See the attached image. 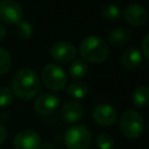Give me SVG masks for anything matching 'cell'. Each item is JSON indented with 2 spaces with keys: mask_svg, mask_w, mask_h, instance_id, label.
I'll list each match as a JSON object with an SVG mask.
<instances>
[{
  "mask_svg": "<svg viewBox=\"0 0 149 149\" xmlns=\"http://www.w3.org/2000/svg\"><path fill=\"white\" fill-rule=\"evenodd\" d=\"M83 114H84L83 106H81V104H79L76 100L66 101L63 105L62 115H63L64 120L69 123H74V122L79 121L83 118Z\"/></svg>",
  "mask_w": 149,
  "mask_h": 149,
  "instance_id": "7c38bea8",
  "label": "cell"
},
{
  "mask_svg": "<svg viewBox=\"0 0 149 149\" xmlns=\"http://www.w3.org/2000/svg\"><path fill=\"white\" fill-rule=\"evenodd\" d=\"M66 92L69 95H71L72 98H76V99H81L84 98L87 92H88V86L87 84L83 83V81H74L72 83L68 88H66Z\"/></svg>",
  "mask_w": 149,
  "mask_h": 149,
  "instance_id": "e0dca14e",
  "label": "cell"
},
{
  "mask_svg": "<svg viewBox=\"0 0 149 149\" xmlns=\"http://www.w3.org/2000/svg\"><path fill=\"white\" fill-rule=\"evenodd\" d=\"M120 15H121V10L114 3L105 6L102 8V10H101V16L106 21H116L120 17Z\"/></svg>",
  "mask_w": 149,
  "mask_h": 149,
  "instance_id": "ac0fdd59",
  "label": "cell"
},
{
  "mask_svg": "<svg viewBox=\"0 0 149 149\" xmlns=\"http://www.w3.org/2000/svg\"><path fill=\"white\" fill-rule=\"evenodd\" d=\"M59 105V98L52 93H44L41 94L34 104V108L38 114L47 115L52 113Z\"/></svg>",
  "mask_w": 149,
  "mask_h": 149,
  "instance_id": "8fae6325",
  "label": "cell"
},
{
  "mask_svg": "<svg viewBox=\"0 0 149 149\" xmlns=\"http://www.w3.org/2000/svg\"><path fill=\"white\" fill-rule=\"evenodd\" d=\"M16 34L19 35V37H21L22 40H28L33 35V27L30 23L28 22H23V21H20L17 23V27H16Z\"/></svg>",
  "mask_w": 149,
  "mask_h": 149,
  "instance_id": "ffe728a7",
  "label": "cell"
},
{
  "mask_svg": "<svg viewBox=\"0 0 149 149\" xmlns=\"http://www.w3.org/2000/svg\"><path fill=\"white\" fill-rule=\"evenodd\" d=\"M22 8L14 0H2L0 2V20L9 24H17L22 19Z\"/></svg>",
  "mask_w": 149,
  "mask_h": 149,
  "instance_id": "8992f818",
  "label": "cell"
},
{
  "mask_svg": "<svg viewBox=\"0 0 149 149\" xmlns=\"http://www.w3.org/2000/svg\"><path fill=\"white\" fill-rule=\"evenodd\" d=\"M42 83L51 91H61L65 87L66 76L64 70L56 64H48L42 70Z\"/></svg>",
  "mask_w": 149,
  "mask_h": 149,
  "instance_id": "5b68a950",
  "label": "cell"
},
{
  "mask_svg": "<svg viewBox=\"0 0 149 149\" xmlns=\"http://www.w3.org/2000/svg\"><path fill=\"white\" fill-rule=\"evenodd\" d=\"M5 35H6V28H5V26L0 22V41L5 37Z\"/></svg>",
  "mask_w": 149,
  "mask_h": 149,
  "instance_id": "d4e9b609",
  "label": "cell"
},
{
  "mask_svg": "<svg viewBox=\"0 0 149 149\" xmlns=\"http://www.w3.org/2000/svg\"><path fill=\"white\" fill-rule=\"evenodd\" d=\"M80 56L84 62L90 63H101L107 59L109 54V48L107 43L95 35L86 36L79 47Z\"/></svg>",
  "mask_w": 149,
  "mask_h": 149,
  "instance_id": "7a4b0ae2",
  "label": "cell"
},
{
  "mask_svg": "<svg viewBox=\"0 0 149 149\" xmlns=\"http://www.w3.org/2000/svg\"><path fill=\"white\" fill-rule=\"evenodd\" d=\"M95 143L99 149H113L114 147V140L108 134H100L98 135Z\"/></svg>",
  "mask_w": 149,
  "mask_h": 149,
  "instance_id": "44dd1931",
  "label": "cell"
},
{
  "mask_svg": "<svg viewBox=\"0 0 149 149\" xmlns=\"http://www.w3.org/2000/svg\"><path fill=\"white\" fill-rule=\"evenodd\" d=\"M76 48L68 42H57L51 47V57L59 63H66L76 57Z\"/></svg>",
  "mask_w": 149,
  "mask_h": 149,
  "instance_id": "30bf717a",
  "label": "cell"
},
{
  "mask_svg": "<svg viewBox=\"0 0 149 149\" xmlns=\"http://www.w3.org/2000/svg\"><path fill=\"white\" fill-rule=\"evenodd\" d=\"M148 41H149V35L146 34L143 40H142V43H141V48H142V54L146 58H149V51H148Z\"/></svg>",
  "mask_w": 149,
  "mask_h": 149,
  "instance_id": "603a6c76",
  "label": "cell"
},
{
  "mask_svg": "<svg viewBox=\"0 0 149 149\" xmlns=\"http://www.w3.org/2000/svg\"><path fill=\"white\" fill-rule=\"evenodd\" d=\"M132 101L136 107H140V108L146 107L149 102V88L146 85L137 87L133 92Z\"/></svg>",
  "mask_w": 149,
  "mask_h": 149,
  "instance_id": "9a60e30c",
  "label": "cell"
},
{
  "mask_svg": "<svg viewBox=\"0 0 149 149\" xmlns=\"http://www.w3.org/2000/svg\"><path fill=\"white\" fill-rule=\"evenodd\" d=\"M132 37V31L126 27H116L114 28L109 35L108 41L113 47H121L126 44Z\"/></svg>",
  "mask_w": 149,
  "mask_h": 149,
  "instance_id": "5bb4252c",
  "label": "cell"
},
{
  "mask_svg": "<svg viewBox=\"0 0 149 149\" xmlns=\"http://www.w3.org/2000/svg\"><path fill=\"white\" fill-rule=\"evenodd\" d=\"M123 17L129 24H132L134 27H139V26H143L147 23L148 12H147L146 7L137 5V3H133L125 8Z\"/></svg>",
  "mask_w": 149,
  "mask_h": 149,
  "instance_id": "9c48e42d",
  "label": "cell"
},
{
  "mask_svg": "<svg viewBox=\"0 0 149 149\" xmlns=\"http://www.w3.org/2000/svg\"><path fill=\"white\" fill-rule=\"evenodd\" d=\"M91 132L83 125L71 126L64 135V141L69 149H86L91 144Z\"/></svg>",
  "mask_w": 149,
  "mask_h": 149,
  "instance_id": "277c9868",
  "label": "cell"
},
{
  "mask_svg": "<svg viewBox=\"0 0 149 149\" xmlns=\"http://www.w3.org/2000/svg\"><path fill=\"white\" fill-rule=\"evenodd\" d=\"M6 129L0 125V144H2L3 143V141L6 140Z\"/></svg>",
  "mask_w": 149,
  "mask_h": 149,
  "instance_id": "cb8c5ba5",
  "label": "cell"
},
{
  "mask_svg": "<svg viewBox=\"0 0 149 149\" xmlns=\"http://www.w3.org/2000/svg\"><path fill=\"white\" fill-rule=\"evenodd\" d=\"M13 146L14 149H41L42 140L36 132L26 129L16 134L13 141Z\"/></svg>",
  "mask_w": 149,
  "mask_h": 149,
  "instance_id": "52a82bcc",
  "label": "cell"
},
{
  "mask_svg": "<svg viewBox=\"0 0 149 149\" xmlns=\"http://www.w3.org/2000/svg\"><path fill=\"white\" fill-rule=\"evenodd\" d=\"M121 63L126 69H135L142 63V54L136 48H128L121 56Z\"/></svg>",
  "mask_w": 149,
  "mask_h": 149,
  "instance_id": "4fadbf2b",
  "label": "cell"
},
{
  "mask_svg": "<svg viewBox=\"0 0 149 149\" xmlns=\"http://www.w3.org/2000/svg\"><path fill=\"white\" fill-rule=\"evenodd\" d=\"M144 128L142 115L134 109H127L120 119V130L127 139H137L141 136Z\"/></svg>",
  "mask_w": 149,
  "mask_h": 149,
  "instance_id": "3957f363",
  "label": "cell"
},
{
  "mask_svg": "<svg viewBox=\"0 0 149 149\" xmlns=\"http://www.w3.org/2000/svg\"><path fill=\"white\" fill-rule=\"evenodd\" d=\"M12 66V57L8 51L0 48V74L6 73Z\"/></svg>",
  "mask_w": 149,
  "mask_h": 149,
  "instance_id": "d6986e66",
  "label": "cell"
},
{
  "mask_svg": "<svg viewBox=\"0 0 149 149\" xmlns=\"http://www.w3.org/2000/svg\"><path fill=\"white\" fill-rule=\"evenodd\" d=\"M87 64L83 59H74L69 66V74L74 79L84 78L87 73Z\"/></svg>",
  "mask_w": 149,
  "mask_h": 149,
  "instance_id": "2e32d148",
  "label": "cell"
},
{
  "mask_svg": "<svg viewBox=\"0 0 149 149\" xmlns=\"http://www.w3.org/2000/svg\"><path fill=\"white\" fill-rule=\"evenodd\" d=\"M92 116H93V119L97 123H99L100 126L107 127V126L113 125L116 121L118 113H116L115 108L112 107L111 105L100 104V105H97L93 108Z\"/></svg>",
  "mask_w": 149,
  "mask_h": 149,
  "instance_id": "ba28073f",
  "label": "cell"
},
{
  "mask_svg": "<svg viewBox=\"0 0 149 149\" xmlns=\"http://www.w3.org/2000/svg\"><path fill=\"white\" fill-rule=\"evenodd\" d=\"M41 87L38 74L31 69L19 70L12 79V92L21 100L34 98Z\"/></svg>",
  "mask_w": 149,
  "mask_h": 149,
  "instance_id": "6da1fadb",
  "label": "cell"
},
{
  "mask_svg": "<svg viewBox=\"0 0 149 149\" xmlns=\"http://www.w3.org/2000/svg\"><path fill=\"white\" fill-rule=\"evenodd\" d=\"M13 92L8 87H0V107H6L13 102Z\"/></svg>",
  "mask_w": 149,
  "mask_h": 149,
  "instance_id": "7402d4cb",
  "label": "cell"
}]
</instances>
